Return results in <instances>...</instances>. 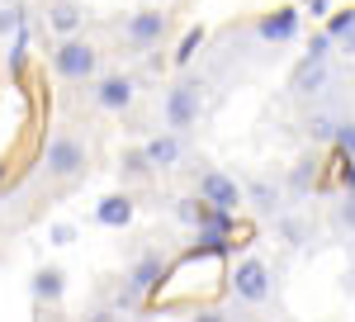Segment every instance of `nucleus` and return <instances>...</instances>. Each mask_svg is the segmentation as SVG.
<instances>
[{"mask_svg": "<svg viewBox=\"0 0 355 322\" xmlns=\"http://www.w3.org/2000/svg\"><path fill=\"white\" fill-rule=\"evenodd\" d=\"M162 280H166L162 251H147V256L133 266V275H128V289H133L137 298H147V294H157V285H162Z\"/></svg>", "mask_w": 355, "mask_h": 322, "instance_id": "7", "label": "nucleus"}, {"mask_svg": "<svg viewBox=\"0 0 355 322\" xmlns=\"http://www.w3.org/2000/svg\"><path fill=\"white\" fill-rule=\"evenodd\" d=\"M10 28H19V15H10V10H0V33H10Z\"/></svg>", "mask_w": 355, "mask_h": 322, "instance_id": "28", "label": "nucleus"}, {"mask_svg": "<svg viewBox=\"0 0 355 322\" xmlns=\"http://www.w3.org/2000/svg\"><path fill=\"white\" fill-rule=\"evenodd\" d=\"M246 194H251V204H256V209H275V199H279V189H275L270 180H256Z\"/></svg>", "mask_w": 355, "mask_h": 322, "instance_id": "15", "label": "nucleus"}, {"mask_svg": "<svg viewBox=\"0 0 355 322\" xmlns=\"http://www.w3.org/2000/svg\"><path fill=\"white\" fill-rule=\"evenodd\" d=\"M48 237H53V246H71V237H76V228H71V223H57V228L48 232Z\"/></svg>", "mask_w": 355, "mask_h": 322, "instance_id": "24", "label": "nucleus"}, {"mask_svg": "<svg viewBox=\"0 0 355 322\" xmlns=\"http://www.w3.org/2000/svg\"><path fill=\"white\" fill-rule=\"evenodd\" d=\"M331 43H341V53H355V28H346V33H336Z\"/></svg>", "mask_w": 355, "mask_h": 322, "instance_id": "27", "label": "nucleus"}, {"mask_svg": "<svg viewBox=\"0 0 355 322\" xmlns=\"http://www.w3.org/2000/svg\"><path fill=\"white\" fill-rule=\"evenodd\" d=\"M341 189H346V194L355 189V157H346V166H341Z\"/></svg>", "mask_w": 355, "mask_h": 322, "instance_id": "26", "label": "nucleus"}, {"mask_svg": "<svg viewBox=\"0 0 355 322\" xmlns=\"http://www.w3.org/2000/svg\"><path fill=\"white\" fill-rule=\"evenodd\" d=\"M199 199L214 204V209H232V214H237V204H242V185L227 180L223 171H204V176H199Z\"/></svg>", "mask_w": 355, "mask_h": 322, "instance_id": "5", "label": "nucleus"}, {"mask_svg": "<svg viewBox=\"0 0 355 322\" xmlns=\"http://www.w3.org/2000/svg\"><path fill=\"white\" fill-rule=\"evenodd\" d=\"M95 100H100V109H128L133 105V80L128 76H105L100 90H95Z\"/></svg>", "mask_w": 355, "mask_h": 322, "instance_id": "10", "label": "nucleus"}, {"mask_svg": "<svg viewBox=\"0 0 355 322\" xmlns=\"http://www.w3.org/2000/svg\"><path fill=\"white\" fill-rule=\"evenodd\" d=\"M166 33V15L162 10H137L133 19H128V28H123V38L133 43V48H152V43H162Z\"/></svg>", "mask_w": 355, "mask_h": 322, "instance_id": "6", "label": "nucleus"}, {"mask_svg": "<svg viewBox=\"0 0 355 322\" xmlns=\"http://www.w3.org/2000/svg\"><path fill=\"white\" fill-rule=\"evenodd\" d=\"M308 133L318 137V142H327V137H331V133H336V124H331L327 114H318V119H308Z\"/></svg>", "mask_w": 355, "mask_h": 322, "instance_id": "21", "label": "nucleus"}, {"mask_svg": "<svg viewBox=\"0 0 355 322\" xmlns=\"http://www.w3.org/2000/svg\"><path fill=\"white\" fill-rule=\"evenodd\" d=\"M199 43H204V28H190V33L180 38V48H175V62L185 67V62H190V57L199 53Z\"/></svg>", "mask_w": 355, "mask_h": 322, "instance_id": "16", "label": "nucleus"}, {"mask_svg": "<svg viewBox=\"0 0 355 322\" xmlns=\"http://www.w3.org/2000/svg\"><path fill=\"white\" fill-rule=\"evenodd\" d=\"M299 24H303V15L294 10V5H284V10H275V15H266L261 19V43H289L294 33H299Z\"/></svg>", "mask_w": 355, "mask_h": 322, "instance_id": "8", "label": "nucleus"}, {"mask_svg": "<svg viewBox=\"0 0 355 322\" xmlns=\"http://www.w3.org/2000/svg\"><path fill=\"white\" fill-rule=\"evenodd\" d=\"M95 218H100L105 228H128V223H133V199H128V194H110V199H100Z\"/></svg>", "mask_w": 355, "mask_h": 322, "instance_id": "12", "label": "nucleus"}, {"mask_svg": "<svg viewBox=\"0 0 355 322\" xmlns=\"http://www.w3.org/2000/svg\"><path fill=\"white\" fill-rule=\"evenodd\" d=\"M81 166H85V147L71 133H57L53 142H48V176L71 180V176H81Z\"/></svg>", "mask_w": 355, "mask_h": 322, "instance_id": "4", "label": "nucleus"}, {"mask_svg": "<svg viewBox=\"0 0 355 322\" xmlns=\"http://www.w3.org/2000/svg\"><path fill=\"white\" fill-rule=\"evenodd\" d=\"M336 147H341V157H355V124H336Z\"/></svg>", "mask_w": 355, "mask_h": 322, "instance_id": "19", "label": "nucleus"}, {"mask_svg": "<svg viewBox=\"0 0 355 322\" xmlns=\"http://www.w3.org/2000/svg\"><path fill=\"white\" fill-rule=\"evenodd\" d=\"M147 171H152V161L142 157V152H128V157H123V176H133V180H142Z\"/></svg>", "mask_w": 355, "mask_h": 322, "instance_id": "18", "label": "nucleus"}, {"mask_svg": "<svg viewBox=\"0 0 355 322\" xmlns=\"http://www.w3.org/2000/svg\"><path fill=\"white\" fill-rule=\"evenodd\" d=\"M322 85H327V62H318V57H303L299 67H294V76H289L294 95H318Z\"/></svg>", "mask_w": 355, "mask_h": 322, "instance_id": "9", "label": "nucleus"}, {"mask_svg": "<svg viewBox=\"0 0 355 322\" xmlns=\"http://www.w3.org/2000/svg\"><path fill=\"white\" fill-rule=\"evenodd\" d=\"M53 71L62 80H90L95 71H100V53H95L85 38H76V33H71V38H67V43L53 53Z\"/></svg>", "mask_w": 355, "mask_h": 322, "instance_id": "1", "label": "nucleus"}, {"mask_svg": "<svg viewBox=\"0 0 355 322\" xmlns=\"http://www.w3.org/2000/svg\"><path fill=\"white\" fill-rule=\"evenodd\" d=\"M336 223H341V228H351V232H355V189L346 194V204L336 209Z\"/></svg>", "mask_w": 355, "mask_h": 322, "instance_id": "23", "label": "nucleus"}, {"mask_svg": "<svg viewBox=\"0 0 355 322\" xmlns=\"http://www.w3.org/2000/svg\"><path fill=\"white\" fill-rule=\"evenodd\" d=\"M199 90H204L199 80H180V85L166 95V128H171V133L194 128V119H199V109H204V95H199Z\"/></svg>", "mask_w": 355, "mask_h": 322, "instance_id": "3", "label": "nucleus"}, {"mask_svg": "<svg viewBox=\"0 0 355 322\" xmlns=\"http://www.w3.org/2000/svg\"><path fill=\"white\" fill-rule=\"evenodd\" d=\"M62 289H67V285H62V270H38V275H33V298H43V303H57V298H62Z\"/></svg>", "mask_w": 355, "mask_h": 322, "instance_id": "14", "label": "nucleus"}, {"mask_svg": "<svg viewBox=\"0 0 355 322\" xmlns=\"http://www.w3.org/2000/svg\"><path fill=\"white\" fill-rule=\"evenodd\" d=\"M0 176H5V166H0Z\"/></svg>", "mask_w": 355, "mask_h": 322, "instance_id": "30", "label": "nucleus"}, {"mask_svg": "<svg viewBox=\"0 0 355 322\" xmlns=\"http://www.w3.org/2000/svg\"><path fill=\"white\" fill-rule=\"evenodd\" d=\"M232 294H237V303L261 308V303L270 298V266H266L261 256H246L242 266L232 270Z\"/></svg>", "mask_w": 355, "mask_h": 322, "instance_id": "2", "label": "nucleus"}, {"mask_svg": "<svg viewBox=\"0 0 355 322\" xmlns=\"http://www.w3.org/2000/svg\"><path fill=\"white\" fill-rule=\"evenodd\" d=\"M48 24H53L62 38H71V33L81 28V5H76V0H57L53 10H48Z\"/></svg>", "mask_w": 355, "mask_h": 322, "instance_id": "13", "label": "nucleus"}, {"mask_svg": "<svg viewBox=\"0 0 355 322\" xmlns=\"http://www.w3.org/2000/svg\"><path fill=\"white\" fill-rule=\"evenodd\" d=\"M142 157L152 161V171H171V166L180 161V137H175V133H162V137H152V142L142 147Z\"/></svg>", "mask_w": 355, "mask_h": 322, "instance_id": "11", "label": "nucleus"}, {"mask_svg": "<svg viewBox=\"0 0 355 322\" xmlns=\"http://www.w3.org/2000/svg\"><path fill=\"white\" fill-rule=\"evenodd\" d=\"M313 180H318V157H303V161H299V171H294V189L303 194V189L313 185Z\"/></svg>", "mask_w": 355, "mask_h": 322, "instance_id": "17", "label": "nucleus"}, {"mask_svg": "<svg viewBox=\"0 0 355 322\" xmlns=\"http://www.w3.org/2000/svg\"><path fill=\"white\" fill-rule=\"evenodd\" d=\"M175 214H180V223H199V204H194V199H180Z\"/></svg>", "mask_w": 355, "mask_h": 322, "instance_id": "25", "label": "nucleus"}, {"mask_svg": "<svg viewBox=\"0 0 355 322\" xmlns=\"http://www.w3.org/2000/svg\"><path fill=\"white\" fill-rule=\"evenodd\" d=\"M303 5H308L313 15H327V10H331V0H303Z\"/></svg>", "mask_w": 355, "mask_h": 322, "instance_id": "29", "label": "nucleus"}, {"mask_svg": "<svg viewBox=\"0 0 355 322\" xmlns=\"http://www.w3.org/2000/svg\"><path fill=\"white\" fill-rule=\"evenodd\" d=\"M346 28H355V5H351V10H341V15H331V19H327V33H331V38H336V33H346Z\"/></svg>", "mask_w": 355, "mask_h": 322, "instance_id": "20", "label": "nucleus"}, {"mask_svg": "<svg viewBox=\"0 0 355 322\" xmlns=\"http://www.w3.org/2000/svg\"><path fill=\"white\" fill-rule=\"evenodd\" d=\"M327 53H331V33L322 28V33H313V43H308V57H318V62H327Z\"/></svg>", "mask_w": 355, "mask_h": 322, "instance_id": "22", "label": "nucleus"}]
</instances>
